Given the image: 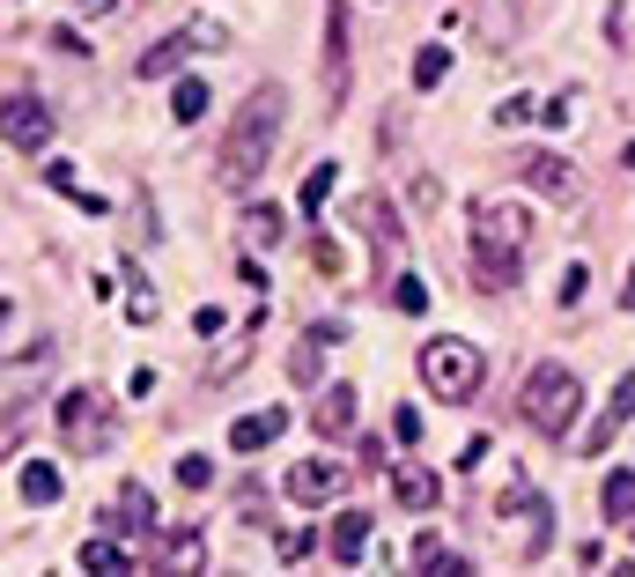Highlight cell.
Wrapping results in <instances>:
<instances>
[{
	"instance_id": "cell-1",
	"label": "cell",
	"mask_w": 635,
	"mask_h": 577,
	"mask_svg": "<svg viewBox=\"0 0 635 577\" xmlns=\"http://www.w3.org/2000/svg\"><path fill=\"white\" fill-rule=\"evenodd\" d=\"M281 119H289V89H281V82H259V89L237 104V119L222 126L215 185H229V193H251V185L273 171V149H281Z\"/></svg>"
},
{
	"instance_id": "cell-2",
	"label": "cell",
	"mask_w": 635,
	"mask_h": 577,
	"mask_svg": "<svg viewBox=\"0 0 635 577\" xmlns=\"http://www.w3.org/2000/svg\"><path fill=\"white\" fill-rule=\"evenodd\" d=\"M577 407H584V377L569 371V363H532V377L517 385V415H525L539 437H569Z\"/></svg>"
},
{
	"instance_id": "cell-3",
	"label": "cell",
	"mask_w": 635,
	"mask_h": 577,
	"mask_svg": "<svg viewBox=\"0 0 635 577\" xmlns=\"http://www.w3.org/2000/svg\"><path fill=\"white\" fill-rule=\"evenodd\" d=\"M495 519L510 526V541H517V555H525V563H539V555L555 548V503L539 496L532 481H510V489L495 496Z\"/></svg>"
},
{
	"instance_id": "cell-4",
	"label": "cell",
	"mask_w": 635,
	"mask_h": 577,
	"mask_svg": "<svg viewBox=\"0 0 635 577\" xmlns=\"http://www.w3.org/2000/svg\"><path fill=\"white\" fill-rule=\"evenodd\" d=\"M481 349H465V341H429L421 349V385L437 393V400H473L481 393Z\"/></svg>"
},
{
	"instance_id": "cell-5",
	"label": "cell",
	"mask_w": 635,
	"mask_h": 577,
	"mask_svg": "<svg viewBox=\"0 0 635 577\" xmlns=\"http://www.w3.org/2000/svg\"><path fill=\"white\" fill-rule=\"evenodd\" d=\"M60 437H67L74 452H104V445H111V400L89 393V385L67 393V400H60Z\"/></svg>"
},
{
	"instance_id": "cell-6",
	"label": "cell",
	"mask_w": 635,
	"mask_h": 577,
	"mask_svg": "<svg viewBox=\"0 0 635 577\" xmlns=\"http://www.w3.org/2000/svg\"><path fill=\"white\" fill-rule=\"evenodd\" d=\"M510 178H517V185H539L547 201H577V193H584L577 163H562V156H547V149H525V156H510Z\"/></svg>"
},
{
	"instance_id": "cell-7",
	"label": "cell",
	"mask_w": 635,
	"mask_h": 577,
	"mask_svg": "<svg viewBox=\"0 0 635 577\" xmlns=\"http://www.w3.org/2000/svg\"><path fill=\"white\" fill-rule=\"evenodd\" d=\"M465 259H473V281H481V289H495V297H503V289H517V275H525V245H488V237H473V245H465Z\"/></svg>"
},
{
	"instance_id": "cell-8",
	"label": "cell",
	"mask_w": 635,
	"mask_h": 577,
	"mask_svg": "<svg viewBox=\"0 0 635 577\" xmlns=\"http://www.w3.org/2000/svg\"><path fill=\"white\" fill-rule=\"evenodd\" d=\"M200 45H222V23H185L177 38L148 45V52H141V75H148V82H155V75H171L177 60H185V52H200Z\"/></svg>"
},
{
	"instance_id": "cell-9",
	"label": "cell",
	"mask_w": 635,
	"mask_h": 577,
	"mask_svg": "<svg viewBox=\"0 0 635 577\" xmlns=\"http://www.w3.org/2000/svg\"><path fill=\"white\" fill-rule=\"evenodd\" d=\"M473 237H488V245H525L532 237V215L510 201H473Z\"/></svg>"
},
{
	"instance_id": "cell-10",
	"label": "cell",
	"mask_w": 635,
	"mask_h": 577,
	"mask_svg": "<svg viewBox=\"0 0 635 577\" xmlns=\"http://www.w3.org/2000/svg\"><path fill=\"white\" fill-rule=\"evenodd\" d=\"M52 141V111L37 97H8V149H23V156H37Z\"/></svg>"
},
{
	"instance_id": "cell-11",
	"label": "cell",
	"mask_w": 635,
	"mask_h": 577,
	"mask_svg": "<svg viewBox=\"0 0 635 577\" xmlns=\"http://www.w3.org/2000/svg\"><path fill=\"white\" fill-rule=\"evenodd\" d=\"M111 526H126V541H155V496H148L141 481H126V489H119V511H111V519H97V533H111Z\"/></svg>"
},
{
	"instance_id": "cell-12",
	"label": "cell",
	"mask_w": 635,
	"mask_h": 577,
	"mask_svg": "<svg viewBox=\"0 0 635 577\" xmlns=\"http://www.w3.org/2000/svg\"><path fill=\"white\" fill-rule=\"evenodd\" d=\"M333 489H341V467H325V459H303V467H289V503H303V511L333 503Z\"/></svg>"
},
{
	"instance_id": "cell-13",
	"label": "cell",
	"mask_w": 635,
	"mask_h": 577,
	"mask_svg": "<svg viewBox=\"0 0 635 577\" xmlns=\"http://www.w3.org/2000/svg\"><path fill=\"white\" fill-rule=\"evenodd\" d=\"M281 429H289V415H281V407H259V415H237V423H229V452H267V445L281 437Z\"/></svg>"
},
{
	"instance_id": "cell-14",
	"label": "cell",
	"mask_w": 635,
	"mask_h": 577,
	"mask_svg": "<svg viewBox=\"0 0 635 577\" xmlns=\"http://www.w3.org/2000/svg\"><path fill=\"white\" fill-rule=\"evenodd\" d=\"M311 429H318V437H347V429H355V385H333V393H318Z\"/></svg>"
},
{
	"instance_id": "cell-15",
	"label": "cell",
	"mask_w": 635,
	"mask_h": 577,
	"mask_svg": "<svg viewBox=\"0 0 635 577\" xmlns=\"http://www.w3.org/2000/svg\"><path fill=\"white\" fill-rule=\"evenodd\" d=\"M325 97L341 104L347 97V15L333 8V23H325Z\"/></svg>"
},
{
	"instance_id": "cell-16",
	"label": "cell",
	"mask_w": 635,
	"mask_h": 577,
	"mask_svg": "<svg viewBox=\"0 0 635 577\" xmlns=\"http://www.w3.org/2000/svg\"><path fill=\"white\" fill-rule=\"evenodd\" d=\"M599 511H606V526H628L635 533V474H628V467H613V474H606Z\"/></svg>"
},
{
	"instance_id": "cell-17",
	"label": "cell",
	"mask_w": 635,
	"mask_h": 577,
	"mask_svg": "<svg viewBox=\"0 0 635 577\" xmlns=\"http://www.w3.org/2000/svg\"><path fill=\"white\" fill-rule=\"evenodd\" d=\"M207 563V548H200V533H171L163 548L148 541V570H200Z\"/></svg>"
},
{
	"instance_id": "cell-18",
	"label": "cell",
	"mask_w": 635,
	"mask_h": 577,
	"mask_svg": "<svg viewBox=\"0 0 635 577\" xmlns=\"http://www.w3.org/2000/svg\"><path fill=\"white\" fill-rule=\"evenodd\" d=\"M391 496L407 503V511H437V496H443V481L429 474V467H399V474H391Z\"/></svg>"
},
{
	"instance_id": "cell-19",
	"label": "cell",
	"mask_w": 635,
	"mask_h": 577,
	"mask_svg": "<svg viewBox=\"0 0 635 577\" xmlns=\"http://www.w3.org/2000/svg\"><path fill=\"white\" fill-rule=\"evenodd\" d=\"M369 541V511H341L333 519V533H325V548H333V563H355Z\"/></svg>"
},
{
	"instance_id": "cell-20",
	"label": "cell",
	"mask_w": 635,
	"mask_h": 577,
	"mask_svg": "<svg viewBox=\"0 0 635 577\" xmlns=\"http://www.w3.org/2000/svg\"><path fill=\"white\" fill-rule=\"evenodd\" d=\"M15 496L37 503V511H45V503H60V467H52V459H30L23 474H15Z\"/></svg>"
},
{
	"instance_id": "cell-21",
	"label": "cell",
	"mask_w": 635,
	"mask_h": 577,
	"mask_svg": "<svg viewBox=\"0 0 635 577\" xmlns=\"http://www.w3.org/2000/svg\"><path fill=\"white\" fill-rule=\"evenodd\" d=\"M415 570H465V555L443 548V533H415Z\"/></svg>"
},
{
	"instance_id": "cell-22",
	"label": "cell",
	"mask_w": 635,
	"mask_h": 577,
	"mask_svg": "<svg viewBox=\"0 0 635 577\" xmlns=\"http://www.w3.org/2000/svg\"><path fill=\"white\" fill-rule=\"evenodd\" d=\"M126 319H133V327H148V319H155V289L141 281V267H133V259H126Z\"/></svg>"
},
{
	"instance_id": "cell-23",
	"label": "cell",
	"mask_w": 635,
	"mask_h": 577,
	"mask_svg": "<svg viewBox=\"0 0 635 577\" xmlns=\"http://www.w3.org/2000/svg\"><path fill=\"white\" fill-rule=\"evenodd\" d=\"M245 245H281V207H245Z\"/></svg>"
},
{
	"instance_id": "cell-24",
	"label": "cell",
	"mask_w": 635,
	"mask_h": 577,
	"mask_svg": "<svg viewBox=\"0 0 635 577\" xmlns=\"http://www.w3.org/2000/svg\"><path fill=\"white\" fill-rule=\"evenodd\" d=\"M621 423H628V415H621V407H606V415H599V423H591L584 437H577V452H584V459H599V452L613 445V429H621Z\"/></svg>"
},
{
	"instance_id": "cell-25",
	"label": "cell",
	"mask_w": 635,
	"mask_h": 577,
	"mask_svg": "<svg viewBox=\"0 0 635 577\" xmlns=\"http://www.w3.org/2000/svg\"><path fill=\"white\" fill-rule=\"evenodd\" d=\"M443 75H451V52H443V45H421V52H415V89H437Z\"/></svg>"
},
{
	"instance_id": "cell-26",
	"label": "cell",
	"mask_w": 635,
	"mask_h": 577,
	"mask_svg": "<svg viewBox=\"0 0 635 577\" xmlns=\"http://www.w3.org/2000/svg\"><path fill=\"white\" fill-rule=\"evenodd\" d=\"M391 311H407V319H421V311H429V289H421L415 275H399V281H391Z\"/></svg>"
},
{
	"instance_id": "cell-27",
	"label": "cell",
	"mask_w": 635,
	"mask_h": 577,
	"mask_svg": "<svg viewBox=\"0 0 635 577\" xmlns=\"http://www.w3.org/2000/svg\"><path fill=\"white\" fill-rule=\"evenodd\" d=\"M333 185H341V171H333V163H318V171L303 178V215H318V207H325V193H333Z\"/></svg>"
},
{
	"instance_id": "cell-28",
	"label": "cell",
	"mask_w": 635,
	"mask_h": 577,
	"mask_svg": "<svg viewBox=\"0 0 635 577\" xmlns=\"http://www.w3.org/2000/svg\"><path fill=\"white\" fill-rule=\"evenodd\" d=\"M171 111H177L185 126H193L200 111H207V82H177V89H171Z\"/></svg>"
},
{
	"instance_id": "cell-29",
	"label": "cell",
	"mask_w": 635,
	"mask_h": 577,
	"mask_svg": "<svg viewBox=\"0 0 635 577\" xmlns=\"http://www.w3.org/2000/svg\"><path fill=\"white\" fill-rule=\"evenodd\" d=\"M177 481H185V489H215V459L185 452V459H177Z\"/></svg>"
},
{
	"instance_id": "cell-30",
	"label": "cell",
	"mask_w": 635,
	"mask_h": 577,
	"mask_svg": "<svg viewBox=\"0 0 635 577\" xmlns=\"http://www.w3.org/2000/svg\"><path fill=\"white\" fill-rule=\"evenodd\" d=\"M311 259H318V275H347V252L333 245V237H318V245H311Z\"/></svg>"
},
{
	"instance_id": "cell-31",
	"label": "cell",
	"mask_w": 635,
	"mask_h": 577,
	"mask_svg": "<svg viewBox=\"0 0 635 577\" xmlns=\"http://www.w3.org/2000/svg\"><path fill=\"white\" fill-rule=\"evenodd\" d=\"M318 548V533H281V563H303Z\"/></svg>"
},
{
	"instance_id": "cell-32",
	"label": "cell",
	"mask_w": 635,
	"mask_h": 577,
	"mask_svg": "<svg viewBox=\"0 0 635 577\" xmlns=\"http://www.w3.org/2000/svg\"><path fill=\"white\" fill-rule=\"evenodd\" d=\"M391 429H399V445H421V415H415V407H399V415H391Z\"/></svg>"
},
{
	"instance_id": "cell-33",
	"label": "cell",
	"mask_w": 635,
	"mask_h": 577,
	"mask_svg": "<svg viewBox=\"0 0 635 577\" xmlns=\"http://www.w3.org/2000/svg\"><path fill=\"white\" fill-rule=\"evenodd\" d=\"M45 185H52V193H67V201H74V193H82V185H74V171H67V163H45Z\"/></svg>"
},
{
	"instance_id": "cell-34",
	"label": "cell",
	"mask_w": 635,
	"mask_h": 577,
	"mask_svg": "<svg viewBox=\"0 0 635 577\" xmlns=\"http://www.w3.org/2000/svg\"><path fill=\"white\" fill-rule=\"evenodd\" d=\"M584 281H591L584 267H562V289H555V297H562V303H577V297H584Z\"/></svg>"
},
{
	"instance_id": "cell-35",
	"label": "cell",
	"mask_w": 635,
	"mask_h": 577,
	"mask_svg": "<svg viewBox=\"0 0 635 577\" xmlns=\"http://www.w3.org/2000/svg\"><path fill=\"white\" fill-rule=\"evenodd\" d=\"M606 407H621V415H635V371L621 377V385H613V400H606Z\"/></svg>"
},
{
	"instance_id": "cell-36",
	"label": "cell",
	"mask_w": 635,
	"mask_h": 577,
	"mask_svg": "<svg viewBox=\"0 0 635 577\" xmlns=\"http://www.w3.org/2000/svg\"><path fill=\"white\" fill-rule=\"evenodd\" d=\"M621 311H635V267H628V281H621Z\"/></svg>"
},
{
	"instance_id": "cell-37",
	"label": "cell",
	"mask_w": 635,
	"mask_h": 577,
	"mask_svg": "<svg viewBox=\"0 0 635 577\" xmlns=\"http://www.w3.org/2000/svg\"><path fill=\"white\" fill-rule=\"evenodd\" d=\"M82 8H89V15H111V8H119V0H82Z\"/></svg>"
},
{
	"instance_id": "cell-38",
	"label": "cell",
	"mask_w": 635,
	"mask_h": 577,
	"mask_svg": "<svg viewBox=\"0 0 635 577\" xmlns=\"http://www.w3.org/2000/svg\"><path fill=\"white\" fill-rule=\"evenodd\" d=\"M628 171H635V141H628Z\"/></svg>"
}]
</instances>
